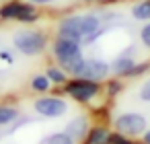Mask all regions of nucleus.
I'll return each mask as SVG.
<instances>
[{"label":"nucleus","instance_id":"nucleus-1","mask_svg":"<svg viewBox=\"0 0 150 144\" xmlns=\"http://www.w3.org/2000/svg\"><path fill=\"white\" fill-rule=\"evenodd\" d=\"M101 25H103V21H101L99 15H95V13H76V15L60 19L56 35L64 37V39L86 43V41H93L99 35Z\"/></svg>","mask_w":150,"mask_h":144},{"label":"nucleus","instance_id":"nucleus-2","mask_svg":"<svg viewBox=\"0 0 150 144\" xmlns=\"http://www.w3.org/2000/svg\"><path fill=\"white\" fill-rule=\"evenodd\" d=\"M50 45V37L45 31L41 29H19L15 35H13V48L27 56V58H37L41 56Z\"/></svg>","mask_w":150,"mask_h":144},{"label":"nucleus","instance_id":"nucleus-3","mask_svg":"<svg viewBox=\"0 0 150 144\" xmlns=\"http://www.w3.org/2000/svg\"><path fill=\"white\" fill-rule=\"evenodd\" d=\"M52 56L58 62V66L64 68L70 74L84 60L82 43L80 41H72V39H64V37H56L54 43H52Z\"/></svg>","mask_w":150,"mask_h":144},{"label":"nucleus","instance_id":"nucleus-4","mask_svg":"<svg viewBox=\"0 0 150 144\" xmlns=\"http://www.w3.org/2000/svg\"><path fill=\"white\" fill-rule=\"evenodd\" d=\"M39 11L35 4L25 2V0H8L0 6V19L2 21H19L23 25L39 21Z\"/></svg>","mask_w":150,"mask_h":144},{"label":"nucleus","instance_id":"nucleus-5","mask_svg":"<svg viewBox=\"0 0 150 144\" xmlns=\"http://www.w3.org/2000/svg\"><path fill=\"white\" fill-rule=\"evenodd\" d=\"M62 93L68 95L72 101L76 103H91L93 99L99 97L101 93V82H95V80H88V78H68V82L62 87Z\"/></svg>","mask_w":150,"mask_h":144},{"label":"nucleus","instance_id":"nucleus-6","mask_svg":"<svg viewBox=\"0 0 150 144\" xmlns=\"http://www.w3.org/2000/svg\"><path fill=\"white\" fill-rule=\"evenodd\" d=\"M109 74H111V64L105 62L103 58H84V60L70 72V76L88 78V80H95V82L107 80Z\"/></svg>","mask_w":150,"mask_h":144},{"label":"nucleus","instance_id":"nucleus-7","mask_svg":"<svg viewBox=\"0 0 150 144\" xmlns=\"http://www.w3.org/2000/svg\"><path fill=\"white\" fill-rule=\"evenodd\" d=\"M113 128H115V132H119L127 138H140L148 130V121L138 111H123L113 119Z\"/></svg>","mask_w":150,"mask_h":144},{"label":"nucleus","instance_id":"nucleus-8","mask_svg":"<svg viewBox=\"0 0 150 144\" xmlns=\"http://www.w3.org/2000/svg\"><path fill=\"white\" fill-rule=\"evenodd\" d=\"M33 109L35 113H39L41 117H47V119H56V117H62L68 113V101L62 99L60 95H47V97H39L33 101Z\"/></svg>","mask_w":150,"mask_h":144},{"label":"nucleus","instance_id":"nucleus-9","mask_svg":"<svg viewBox=\"0 0 150 144\" xmlns=\"http://www.w3.org/2000/svg\"><path fill=\"white\" fill-rule=\"evenodd\" d=\"M88 130H91V123H88V117H86V115H76V117H74L72 121H68V126H66V134L72 136V138L78 140V142H82V140L86 138Z\"/></svg>","mask_w":150,"mask_h":144},{"label":"nucleus","instance_id":"nucleus-10","mask_svg":"<svg viewBox=\"0 0 150 144\" xmlns=\"http://www.w3.org/2000/svg\"><path fill=\"white\" fill-rule=\"evenodd\" d=\"M134 66H136V60H134L132 56H127V54H121V56H117V58L111 62V72H113L117 78H129Z\"/></svg>","mask_w":150,"mask_h":144},{"label":"nucleus","instance_id":"nucleus-11","mask_svg":"<svg viewBox=\"0 0 150 144\" xmlns=\"http://www.w3.org/2000/svg\"><path fill=\"white\" fill-rule=\"evenodd\" d=\"M109 136H111V132L105 126H93L82 142L84 144H109Z\"/></svg>","mask_w":150,"mask_h":144},{"label":"nucleus","instance_id":"nucleus-12","mask_svg":"<svg viewBox=\"0 0 150 144\" xmlns=\"http://www.w3.org/2000/svg\"><path fill=\"white\" fill-rule=\"evenodd\" d=\"M129 15H132V19H136V21L148 23V21H150V0H140V2H136V4L132 6Z\"/></svg>","mask_w":150,"mask_h":144},{"label":"nucleus","instance_id":"nucleus-13","mask_svg":"<svg viewBox=\"0 0 150 144\" xmlns=\"http://www.w3.org/2000/svg\"><path fill=\"white\" fill-rule=\"evenodd\" d=\"M45 76L50 78V82L52 84H66L68 82V72L64 70V68H60V66H50L47 70H45Z\"/></svg>","mask_w":150,"mask_h":144},{"label":"nucleus","instance_id":"nucleus-14","mask_svg":"<svg viewBox=\"0 0 150 144\" xmlns=\"http://www.w3.org/2000/svg\"><path fill=\"white\" fill-rule=\"evenodd\" d=\"M19 107L15 105H0V126H8L19 117Z\"/></svg>","mask_w":150,"mask_h":144},{"label":"nucleus","instance_id":"nucleus-15","mask_svg":"<svg viewBox=\"0 0 150 144\" xmlns=\"http://www.w3.org/2000/svg\"><path fill=\"white\" fill-rule=\"evenodd\" d=\"M29 87H31V91H35V93H47L54 84L50 82V78H47L45 74H35V76L31 78Z\"/></svg>","mask_w":150,"mask_h":144},{"label":"nucleus","instance_id":"nucleus-16","mask_svg":"<svg viewBox=\"0 0 150 144\" xmlns=\"http://www.w3.org/2000/svg\"><path fill=\"white\" fill-rule=\"evenodd\" d=\"M43 144H76V140L72 136H68L66 132H56V134L47 136Z\"/></svg>","mask_w":150,"mask_h":144},{"label":"nucleus","instance_id":"nucleus-17","mask_svg":"<svg viewBox=\"0 0 150 144\" xmlns=\"http://www.w3.org/2000/svg\"><path fill=\"white\" fill-rule=\"evenodd\" d=\"M123 89V82L115 76L113 80H107V87H105V91H107V97H115L119 91Z\"/></svg>","mask_w":150,"mask_h":144},{"label":"nucleus","instance_id":"nucleus-18","mask_svg":"<svg viewBox=\"0 0 150 144\" xmlns=\"http://www.w3.org/2000/svg\"><path fill=\"white\" fill-rule=\"evenodd\" d=\"M148 70H150V60H146V62H136V66H134L129 78H138V76H142L144 72H148Z\"/></svg>","mask_w":150,"mask_h":144},{"label":"nucleus","instance_id":"nucleus-19","mask_svg":"<svg viewBox=\"0 0 150 144\" xmlns=\"http://www.w3.org/2000/svg\"><path fill=\"white\" fill-rule=\"evenodd\" d=\"M109 144H134V138H127V136H123L119 132H111Z\"/></svg>","mask_w":150,"mask_h":144},{"label":"nucleus","instance_id":"nucleus-20","mask_svg":"<svg viewBox=\"0 0 150 144\" xmlns=\"http://www.w3.org/2000/svg\"><path fill=\"white\" fill-rule=\"evenodd\" d=\"M138 97H140L144 103H150V78H146V80L142 82V87H140V91H138Z\"/></svg>","mask_w":150,"mask_h":144},{"label":"nucleus","instance_id":"nucleus-21","mask_svg":"<svg viewBox=\"0 0 150 144\" xmlns=\"http://www.w3.org/2000/svg\"><path fill=\"white\" fill-rule=\"evenodd\" d=\"M140 41H142V45H144V48H148V50H150V21L140 29Z\"/></svg>","mask_w":150,"mask_h":144},{"label":"nucleus","instance_id":"nucleus-22","mask_svg":"<svg viewBox=\"0 0 150 144\" xmlns=\"http://www.w3.org/2000/svg\"><path fill=\"white\" fill-rule=\"evenodd\" d=\"M27 2H31V4H35V6H50V4L58 2V0H27Z\"/></svg>","mask_w":150,"mask_h":144},{"label":"nucleus","instance_id":"nucleus-23","mask_svg":"<svg viewBox=\"0 0 150 144\" xmlns=\"http://www.w3.org/2000/svg\"><path fill=\"white\" fill-rule=\"evenodd\" d=\"M84 2H95V4H111L115 0H84Z\"/></svg>","mask_w":150,"mask_h":144},{"label":"nucleus","instance_id":"nucleus-24","mask_svg":"<svg viewBox=\"0 0 150 144\" xmlns=\"http://www.w3.org/2000/svg\"><path fill=\"white\" fill-rule=\"evenodd\" d=\"M142 142H144V144H150V130H146V132L142 134Z\"/></svg>","mask_w":150,"mask_h":144}]
</instances>
